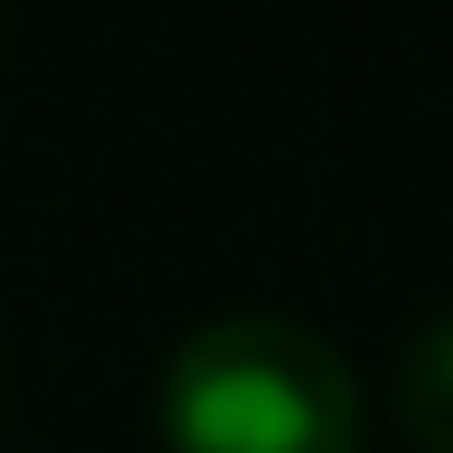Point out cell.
Instances as JSON below:
<instances>
[{
	"mask_svg": "<svg viewBox=\"0 0 453 453\" xmlns=\"http://www.w3.org/2000/svg\"><path fill=\"white\" fill-rule=\"evenodd\" d=\"M161 453H359V388L321 331L236 311L170 349Z\"/></svg>",
	"mask_w": 453,
	"mask_h": 453,
	"instance_id": "1",
	"label": "cell"
},
{
	"mask_svg": "<svg viewBox=\"0 0 453 453\" xmlns=\"http://www.w3.org/2000/svg\"><path fill=\"white\" fill-rule=\"evenodd\" d=\"M388 406H396V434L416 453H453V311H434V321L396 349Z\"/></svg>",
	"mask_w": 453,
	"mask_h": 453,
	"instance_id": "2",
	"label": "cell"
}]
</instances>
